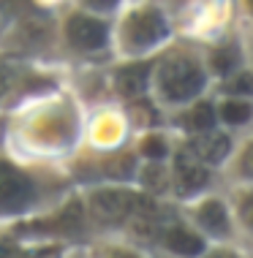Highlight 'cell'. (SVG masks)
Segmentation results:
<instances>
[{"label": "cell", "mask_w": 253, "mask_h": 258, "mask_svg": "<svg viewBox=\"0 0 253 258\" xmlns=\"http://www.w3.org/2000/svg\"><path fill=\"white\" fill-rule=\"evenodd\" d=\"M133 193L128 190H98L93 196V215L104 223H120L131 215Z\"/></svg>", "instance_id": "5b68a950"}, {"label": "cell", "mask_w": 253, "mask_h": 258, "mask_svg": "<svg viewBox=\"0 0 253 258\" xmlns=\"http://www.w3.org/2000/svg\"><path fill=\"white\" fill-rule=\"evenodd\" d=\"M49 36H52V25L41 17H33L22 25V38L30 41V44H44Z\"/></svg>", "instance_id": "7c38bea8"}, {"label": "cell", "mask_w": 253, "mask_h": 258, "mask_svg": "<svg viewBox=\"0 0 253 258\" xmlns=\"http://www.w3.org/2000/svg\"><path fill=\"white\" fill-rule=\"evenodd\" d=\"M0 258H11V247L3 245V242H0Z\"/></svg>", "instance_id": "d4e9b609"}, {"label": "cell", "mask_w": 253, "mask_h": 258, "mask_svg": "<svg viewBox=\"0 0 253 258\" xmlns=\"http://www.w3.org/2000/svg\"><path fill=\"white\" fill-rule=\"evenodd\" d=\"M229 93H234V95H253V76L250 74H240V76H234V79L229 82Z\"/></svg>", "instance_id": "d6986e66"}, {"label": "cell", "mask_w": 253, "mask_h": 258, "mask_svg": "<svg viewBox=\"0 0 253 258\" xmlns=\"http://www.w3.org/2000/svg\"><path fill=\"white\" fill-rule=\"evenodd\" d=\"M142 182L147 187H153V190H164V187H166V171H164V166H158V163L147 166Z\"/></svg>", "instance_id": "e0dca14e"}, {"label": "cell", "mask_w": 253, "mask_h": 258, "mask_svg": "<svg viewBox=\"0 0 253 258\" xmlns=\"http://www.w3.org/2000/svg\"><path fill=\"white\" fill-rule=\"evenodd\" d=\"M164 36H166L164 17L153 9L133 14L128 19V25H125V44H128V49H147V46H153Z\"/></svg>", "instance_id": "3957f363"}, {"label": "cell", "mask_w": 253, "mask_h": 258, "mask_svg": "<svg viewBox=\"0 0 253 258\" xmlns=\"http://www.w3.org/2000/svg\"><path fill=\"white\" fill-rule=\"evenodd\" d=\"M199 223L207 228L210 234H226L229 231V220H226V209L221 201H207L199 209Z\"/></svg>", "instance_id": "30bf717a"}, {"label": "cell", "mask_w": 253, "mask_h": 258, "mask_svg": "<svg viewBox=\"0 0 253 258\" xmlns=\"http://www.w3.org/2000/svg\"><path fill=\"white\" fill-rule=\"evenodd\" d=\"M142 155H147L150 160H161L166 155V142L161 136H147L142 144Z\"/></svg>", "instance_id": "ac0fdd59"}, {"label": "cell", "mask_w": 253, "mask_h": 258, "mask_svg": "<svg viewBox=\"0 0 253 258\" xmlns=\"http://www.w3.org/2000/svg\"><path fill=\"white\" fill-rule=\"evenodd\" d=\"M174 169H177V190L180 193H196V190H201V187L207 185L210 174H207V169L201 166V160L196 158L191 150L180 152Z\"/></svg>", "instance_id": "8992f818"}, {"label": "cell", "mask_w": 253, "mask_h": 258, "mask_svg": "<svg viewBox=\"0 0 253 258\" xmlns=\"http://www.w3.org/2000/svg\"><path fill=\"white\" fill-rule=\"evenodd\" d=\"M250 103H245V101H229V103H223V109H221V117L226 122L231 125H242V122H248L250 120Z\"/></svg>", "instance_id": "5bb4252c"}, {"label": "cell", "mask_w": 253, "mask_h": 258, "mask_svg": "<svg viewBox=\"0 0 253 258\" xmlns=\"http://www.w3.org/2000/svg\"><path fill=\"white\" fill-rule=\"evenodd\" d=\"M87 6H93V9H112V6L117 3V0H84Z\"/></svg>", "instance_id": "603a6c76"}, {"label": "cell", "mask_w": 253, "mask_h": 258, "mask_svg": "<svg viewBox=\"0 0 253 258\" xmlns=\"http://www.w3.org/2000/svg\"><path fill=\"white\" fill-rule=\"evenodd\" d=\"M55 228H60V231H71V234L79 231L82 228V207H79V201H74L71 207H66V212L58 218Z\"/></svg>", "instance_id": "9a60e30c"}, {"label": "cell", "mask_w": 253, "mask_h": 258, "mask_svg": "<svg viewBox=\"0 0 253 258\" xmlns=\"http://www.w3.org/2000/svg\"><path fill=\"white\" fill-rule=\"evenodd\" d=\"M66 33L76 49H98V46L107 44V25L93 17H84V14H74L68 19Z\"/></svg>", "instance_id": "277c9868"}, {"label": "cell", "mask_w": 253, "mask_h": 258, "mask_svg": "<svg viewBox=\"0 0 253 258\" xmlns=\"http://www.w3.org/2000/svg\"><path fill=\"white\" fill-rule=\"evenodd\" d=\"M248 9H250V11H253V0H248Z\"/></svg>", "instance_id": "4316f807"}, {"label": "cell", "mask_w": 253, "mask_h": 258, "mask_svg": "<svg viewBox=\"0 0 253 258\" xmlns=\"http://www.w3.org/2000/svg\"><path fill=\"white\" fill-rule=\"evenodd\" d=\"M104 171H107V177H112V179H128V177H133V171H136V158H133L131 152L115 155L104 163Z\"/></svg>", "instance_id": "8fae6325"}, {"label": "cell", "mask_w": 253, "mask_h": 258, "mask_svg": "<svg viewBox=\"0 0 253 258\" xmlns=\"http://www.w3.org/2000/svg\"><path fill=\"white\" fill-rule=\"evenodd\" d=\"M27 3H30V0H0V9L6 14H19V11L27 9Z\"/></svg>", "instance_id": "44dd1931"}, {"label": "cell", "mask_w": 253, "mask_h": 258, "mask_svg": "<svg viewBox=\"0 0 253 258\" xmlns=\"http://www.w3.org/2000/svg\"><path fill=\"white\" fill-rule=\"evenodd\" d=\"M115 258H136L133 253H115Z\"/></svg>", "instance_id": "484cf974"}, {"label": "cell", "mask_w": 253, "mask_h": 258, "mask_svg": "<svg viewBox=\"0 0 253 258\" xmlns=\"http://www.w3.org/2000/svg\"><path fill=\"white\" fill-rule=\"evenodd\" d=\"M240 169L242 174H248V177H253V144L248 150H245V155H242V163H240Z\"/></svg>", "instance_id": "7402d4cb"}, {"label": "cell", "mask_w": 253, "mask_h": 258, "mask_svg": "<svg viewBox=\"0 0 253 258\" xmlns=\"http://www.w3.org/2000/svg\"><path fill=\"white\" fill-rule=\"evenodd\" d=\"M147 76H150V68L147 66H128L117 74V87H120L123 95H142L144 87H147Z\"/></svg>", "instance_id": "9c48e42d"}, {"label": "cell", "mask_w": 253, "mask_h": 258, "mask_svg": "<svg viewBox=\"0 0 253 258\" xmlns=\"http://www.w3.org/2000/svg\"><path fill=\"white\" fill-rule=\"evenodd\" d=\"M164 242H166V247L172 250V253H177V255H185V258H193V255H199L201 250H205V242L199 239L193 231H188V228H169L166 236H164Z\"/></svg>", "instance_id": "ba28073f"}, {"label": "cell", "mask_w": 253, "mask_h": 258, "mask_svg": "<svg viewBox=\"0 0 253 258\" xmlns=\"http://www.w3.org/2000/svg\"><path fill=\"white\" fill-rule=\"evenodd\" d=\"M207 258H237V255H234V253H229V250H218V253L207 255Z\"/></svg>", "instance_id": "cb8c5ba5"}, {"label": "cell", "mask_w": 253, "mask_h": 258, "mask_svg": "<svg viewBox=\"0 0 253 258\" xmlns=\"http://www.w3.org/2000/svg\"><path fill=\"white\" fill-rule=\"evenodd\" d=\"M240 218H242V223L253 231V196H245L242 201H240Z\"/></svg>", "instance_id": "ffe728a7"}, {"label": "cell", "mask_w": 253, "mask_h": 258, "mask_svg": "<svg viewBox=\"0 0 253 258\" xmlns=\"http://www.w3.org/2000/svg\"><path fill=\"white\" fill-rule=\"evenodd\" d=\"M229 150H231V142H229V136H223V134H205L193 142V155L199 158L201 163H210V166L221 163V160L229 155Z\"/></svg>", "instance_id": "52a82bcc"}, {"label": "cell", "mask_w": 253, "mask_h": 258, "mask_svg": "<svg viewBox=\"0 0 253 258\" xmlns=\"http://www.w3.org/2000/svg\"><path fill=\"white\" fill-rule=\"evenodd\" d=\"M161 90L169 101H188L205 87L201 68L191 57H169L161 66Z\"/></svg>", "instance_id": "6da1fadb"}, {"label": "cell", "mask_w": 253, "mask_h": 258, "mask_svg": "<svg viewBox=\"0 0 253 258\" xmlns=\"http://www.w3.org/2000/svg\"><path fill=\"white\" fill-rule=\"evenodd\" d=\"M215 125V111L210 103H199L191 111V128L193 131H210Z\"/></svg>", "instance_id": "2e32d148"}, {"label": "cell", "mask_w": 253, "mask_h": 258, "mask_svg": "<svg viewBox=\"0 0 253 258\" xmlns=\"http://www.w3.org/2000/svg\"><path fill=\"white\" fill-rule=\"evenodd\" d=\"M237 62H240V52L234 49V46H221L215 54H213V68L215 74H231L237 68Z\"/></svg>", "instance_id": "4fadbf2b"}, {"label": "cell", "mask_w": 253, "mask_h": 258, "mask_svg": "<svg viewBox=\"0 0 253 258\" xmlns=\"http://www.w3.org/2000/svg\"><path fill=\"white\" fill-rule=\"evenodd\" d=\"M33 196V185L19 169L0 160V212H19Z\"/></svg>", "instance_id": "7a4b0ae2"}]
</instances>
